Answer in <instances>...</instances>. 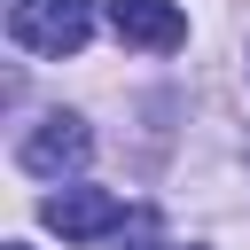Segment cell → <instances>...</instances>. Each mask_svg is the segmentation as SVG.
I'll use <instances>...</instances> for the list:
<instances>
[{
    "label": "cell",
    "mask_w": 250,
    "mask_h": 250,
    "mask_svg": "<svg viewBox=\"0 0 250 250\" xmlns=\"http://www.w3.org/2000/svg\"><path fill=\"white\" fill-rule=\"evenodd\" d=\"M109 31H117L125 47H141V55L188 47V16H180L172 0H109Z\"/></svg>",
    "instance_id": "cell-4"
},
{
    "label": "cell",
    "mask_w": 250,
    "mask_h": 250,
    "mask_svg": "<svg viewBox=\"0 0 250 250\" xmlns=\"http://www.w3.org/2000/svg\"><path fill=\"white\" fill-rule=\"evenodd\" d=\"M86 156H94V125L78 117V109H55V117H39L23 141H16V164L31 172V180H78L86 172Z\"/></svg>",
    "instance_id": "cell-2"
},
{
    "label": "cell",
    "mask_w": 250,
    "mask_h": 250,
    "mask_svg": "<svg viewBox=\"0 0 250 250\" xmlns=\"http://www.w3.org/2000/svg\"><path fill=\"white\" fill-rule=\"evenodd\" d=\"M8 39L23 55L62 62L94 39V0H8Z\"/></svg>",
    "instance_id": "cell-1"
},
{
    "label": "cell",
    "mask_w": 250,
    "mask_h": 250,
    "mask_svg": "<svg viewBox=\"0 0 250 250\" xmlns=\"http://www.w3.org/2000/svg\"><path fill=\"white\" fill-rule=\"evenodd\" d=\"M8 250H23V242H8Z\"/></svg>",
    "instance_id": "cell-5"
},
{
    "label": "cell",
    "mask_w": 250,
    "mask_h": 250,
    "mask_svg": "<svg viewBox=\"0 0 250 250\" xmlns=\"http://www.w3.org/2000/svg\"><path fill=\"white\" fill-rule=\"evenodd\" d=\"M39 219H47L62 242H102V234H117V227H125V203H117L109 188L70 180L62 195H47V203H39Z\"/></svg>",
    "instance_id": "cell-3"
}]
</instances>
